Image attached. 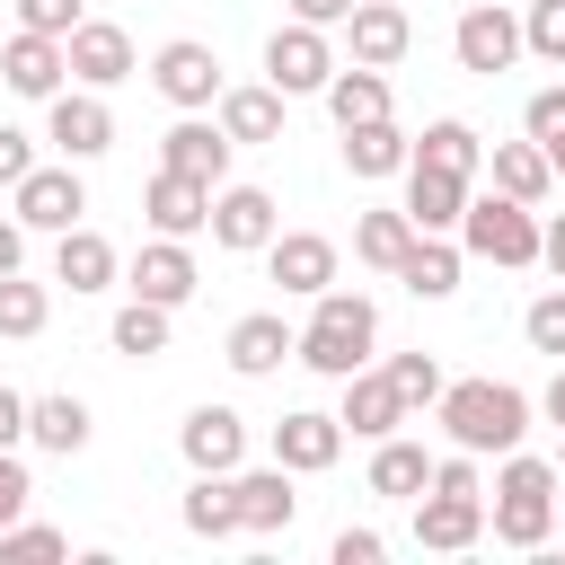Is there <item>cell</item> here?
Wrapping results in <instances>:
<instances>
[{"mask_svg":"<svg viewBox=\"0 0 565 565\" xmlns=\"http://www.w3.org/2000/svg\"><path fill=\"white\" fill-rule=\"evenodd\" d=\"M433 415H441V433H450L459 450L503 459V450H521V433H530V388H512V380H441Z\"/></svg>","mask_w":565,"mask_h":565,"instance_id":"cell-1","label":"cell"},{"mask_svg":"<svg viewBox=\"0 0 565 565\" xmlns=\"http://www.w3.org/2000/svg\"><path fill=\"white\" fill-rule=\"evenodd\" d=\"M556 459H530V450H503V468H494V503H486V530H494V547H521V556H539L547 539H556Z\"/></svg>","mask_w":565,"mask_h":565,"instance_id":"cell-2","label":"cell"},{"mask_svg":"<svg viewBox=\"0 0 565 565\" xmlns=\"http://www.w3.org/2000/svg\"><path fill=\"white\" fill-rule=\"evenodd\" d=\"M380 353V309L362 300V291H344V282H327L318 300H309V327H300V344H291V362H309L318 380H344V371H362Z\"/></svg>","mask_w":565,"mask_h":565,"instance_id":"cell-3","label":"cell"},{"mask_svg":"<svg viewBox=\"0 0 565 565\" xmlns=\"http://www.w3.org/2000/svg\"><path fill=\"white\" fill-rule=\"evenodd\" d=\"M468 256H486V265H503V274H521V265H539V203H512V194H468V212H459V230H450Z\"/></svg>","mask_w":565,"mask_h":565,"instance_id":"cell-4","label":"cell"},{"mask_svg":"<svg viewBox=\"0 0 565 565\" xmlns=\"http://www.w3.org/2000/svg\"><path fill=\"white\" fill-rule=\"evenodd\" d=\"M44 141L62 150V159H106L115 150V106H106V88H53L44 97Z\"/></svg>","mask_w":565,"mask_h":565,"instance_id":"cell-5","label":"cell"},{"mask_svg":"<svg viewBox=\"0 0 565 565\" xmlns=\"http://www.w3.org/2000/svg\"><path fill=\"white\" fill-rule=\"evenodd\" d=\"M335 79V44H327V26H274L265 35V88H282V97H318Z\"/></svg>","mask_w":565,"mask_h":565,"instance_id":"cell-6","label":"cell"},{"mask_svg":"<svg viewBox=\"0 0 565 565\" xmlns=\"http://www.w3.org/2000/svg\"><path fill=\"white\" fill-rule=\"evenodd\" d=\"M150 88H159L177 115H212V97H221L230 79H221V53H212V44L177 35V44H159V53H150Z\"/></svg>","mask_w":565,"mask_h":565,"instance_id":"cell-7","label":"cell"},{"mask_svg":"<svg viewBox=\"0 0 565 565\" xmlns=\"http://www.w3.org/2000/svg\"><path fill=\"white\" fill-rule=\"evenodd\" d=\"M9 212H18V230H53V238H62V230H71L79 212H88L79 159H62V168H44V159H35V168H26L18 185H9Z\"/></svg>","mask_w":565,"mask_h":565,"instance_id":"cell-8","label":"cell"},{"mask_svg":"<svg viewBox=\"0 0 565 565\" xmlns=\"http://www.w3.org/2000/svg\"><path fill=\"white\" fill-rule=\"evenodd\" d=\"M450 53H459V71L494 79V71H512V62H521V18H512L503 0H468V9H459V26H450Z\"/></svg>","mask_w":565,"mask_h":565,"instance_id":"cell-9","label":"cell"},{"mask_svg":"<svg viewBox=\"0 0 565 565\" xmlns=\"http://www.w3.org/2000/svg\"><path fill=\"white\" fill-rule=\"evenodd\" d=\"M212 247H230V256H265V238L282 230V212H274V194L265 185H212Z\"/></svg>","mask_w":565,"mask_h":565,"instance_id":"cell-10","label":"cell"},{"mask_svg":"<svg viewBox=\"0 0 565 565\" xmlns=\"http://www.w3.org/2000/svg\"><path fill=\"white\" fill-rule=\"evenodd\" d=\"M335 388H344V415H335V424H344L353 441H388V433H406V424H415V415H406V397H397V380H388L380 362L344 371Z\"/></svg>","mask_w":565,"mask_h":565,"instance_id":"cell-11","label":"cell"},{"mask_svg":"<svg viewBox=\"0 0 565 565\" xmlns=\"http://www.w3.org/2000/svg\"><path fill=\"white\" fill-rule=\"evenodd\" d=\"M230 494H238V539H282L300 521V494H291V468H230Z\"/></svg>","mask_w":565,"mask_h":565,"instance_id":"cell-12","label":"cell"},{"mask_svg":"<svg viewBox=\"0 0 565 565\" xmlns=\"http://www.w3.org/2000/svg\"><path fill=\"white\" fill-rule=\"evenodd\" d=\"M477 539H486V494H441V486L415 494V547L424 556H468Z\"/></svg>","mask_w":565,"mask_h":565,"instance_id":"cell-13","label":"cell"},{"mask_svg":"<svg viewBox=\"0 0 565 565\" xmlns=\"http://www.w3.org/2000/svg\"><path fill=\"white\" fill-rule=\"evenodd\" d=\"M62 62H71L79 88H115V79H132V35H124L115 18H79V26L62 35Z\"/></svg>","mask_w":565,"mask_h":565,"instance_id":"cell-14","label":"cell"},{"mask_svg":"<svg viewBox=\"0 0 565 565\" xmlns=\"http://www.w3.org/2000/svg\"><path fill=\"white\" fill-rule=\"evenodd\" d=\"M62 79H71V62H62V35H35V26H18V35L0 44V88H9V97L44 106Z\"/></svg>","mask_w":565,"mask_h":565,"instance_id":"cell-15","label":"cell"},{"mask_svg":"<svg viewBox=\"0 0 565 565\" xmlns=\"http://www.w3.org/2000/svg\"><path fill=\"white\" fill-rule=\"evenodd\" d=\"M265 274H274L291 300H318V291L335 282V238H318V230H274V238H265Z\"/></svg>","mask_w":565,"mask_h":565,"instance_id":"cell-16","label":"cell"},{"mask_svg":"<svg viewBox=\"0 0 565 565\" xmlns=\"http://www.w3.org/2000/svg\"><path fill=\"white\" fill-rule=\"evenodd\" d=\"M194 282H203V274H194V247H185V238H159V230H150V247H141L132 274H124V291H132V300H159V309H185Z\"/></svg>","mask_w":565,"mask_h":565,"instance_id":"cell-17","label":"cell"},{"mask_svg":"<svg viewBox=\"0 0 565 565\" xmlns=\"http://www.w3.org/2000/svg\"><path fill=\"white\" fill-rule=\"evenodd\" d=\"M177 450H185V468L230 477V468L247 459V415H238V406H194V415L177 424Z\"/></svg>","mask_w":565,"mask_h":565,"instance_id":"cell-18","label":"cell"},{"mask_svg":"<svg viewBox=\"0 0 565 565\" xmlns=\"http://www.w3.org/2000/svg\"><path fill=\"white\" fill-rule=\"evenodd\" d=\"M230 132L212 124V115H177L168 124V141H159V168H177V177H203V185H230Z\"/></svg>","mask_w":565,"mask_h":565,"instance_id":"cell-19","label":"cell"},{"mask_svg":"<svg viewBox=\"0 0 565 565\" xmlns=\"http://www.w3.org/2000/svg\"><path fill=\"white\" fill-rule=\"evenodd\" d=\"M468 194H477V177H450V168H424V159H406V221L415 230H433V238H450L459 230V212H468Z\"/></svg>","mask_w":565,"mask_h":565,"instance_id":"cell-20","label":"cell"},{"mask_svg":"<svg viewBox=\"0 0 565 565\" xmlns=\"http://www.w3.org/2000/svg\"><path fill=\"white\" fill-rule=\"evenodd\" d=\"M291 344H300V327H282V309H247V318L230 327L221 362H230L238 380H274V371L291 362Z\"/></svg>","mask_w":565,"mask_h":565,"instance_id":"cell-21","label":"cell"},{"mask_svg":"<svg viewBox=\"0 0 565 565\" xmlns=\"http://www.w3.org/2000/svg\"><path fill=\"white\" fill-rule=\"evenodd\" d=\"M274 459H282L291 477H327V468L344 459V424L318 415V406H291V415L274 424Z\"/></svg>","mask_w":565,"mask_h":565,"instance_id":"cell-22","label":"cell"},{"mask_svg":"<svg viewBox=\"0 0 565 565\" xmlns=\"http://www.w3.org/2000/svg\"><path fill=\"white\" fill-rule=\"evenodd\" d=\"M344 35H353V62L362 71H397L406 44H415V18H406V0H353Z\"/></svg>","mask_w":565,"mask_h":565,"instance_id":"cell-23","label":"cell"},{"mask_svg":"<svg viewBox=\"0 0 565 565\" xmlns=\"http://www.w3.org/2000/svg\"><path fill=\"white\" fill-rule=\"evenodd\" d=\"M141 221H150L159 238H194V230L212 221V185H203V177H177V168H159V177L141 185Z\"/></svg>","mask_w":565,"mask_h":565,"instance_id":"cell-24","label":"cell"},{"mask_svg":"<svg viewBox=\"0 0 565 565\" xmlns=\"http://www.w3.org/2000/svg\"><path fill=\"white\" fill-rule=\"evenodd\" d=\"M88 433H97L88 397H71V388H53V397H26V441H35V450H53V459H79V450H88Z\"/></svg>","mask_w":565,"mask_h":565,"instance_id":"cell-25","label":"cell"},{"mask_svg":"<svg viewBox=\"0 0 565 565\" xmlns=\"http://www.w3.org/2000/svg\"><path fill=\"white\" fill-rule=\"evenodd\" d=\"M115 247L88 230V221H71L62 238H53V282H71V291H115Z\"/></svg>","mask_w":565,"mask_h":565,"instance_id":"cell-26","label":"cell"},{"mask_svg":"<svg viewBox=\"0 0 565 565\" xmlns=\"http://www.w3.org/2000/svg\"><path fill=\"white\" fill-rule=\"evenodd\" d=\"M459 265H468V247H459V238L415 230V247L397 256V282H406L415 300H450V291H459Z\"/></svg>","mask_w":565,"mask_h":565,"instance_id":"cell-27","label":"cell"},{"mask_svg":"<svg viewBox=\"0 0 565 565\" xmlns=\"http://www.w3.org/2000/svg\"><path fill=\"white\" fill-rule=\"evenodd\" d=\"M282 88H221L212 97V124L230 132V141H282Z\"/></svg>","mask_w":565,"mask_h":565,"instance_id":"cell-28","label":"cell"},{"mask_svg":"<svg viewBox=\"0 0 565 565\" xmlns=\"http://www.w3.org/2000/svg\"><path fill=\"white\" fill-rule=\"evenodd\" d=\"M486 177H494V194H512V203H547V185H556V168H547L539 141H486Z\"/></svg>","mask_w":565,"mask_h":565,"instance_id":"cell-29","label":"cell"},{"mask_svg":"<svg viewBox=\"0 0 565 565\" xmlns=\"http://www.w3.org/2000/svg\"><path fill=\"white\" fill-rule=\"evenodd\" d=\"M406 159H415V141H406L388 115L344 124V168H353V177H406Z\"/></svg>","mask_w":565,"mask_h":565,"instance_id":"cell-30","label":"cell"},{"mask_svg":"<svg viewBox=\"0 0 565 565\" xmlns=\"http://www.w3.org/2000/svg\"><path fill=\"white\" fill-rule=\"evenodd\" d=\"M424 486H433V459H424V441H406V433L371 441V494H388V503H415Z\"/></svg>","mask_w":565,"mask_h":565,"instance_id":"cell-31","label":"cell"},{"mask_svg":"<svg viewBox=\"0 0 565 565\" xmlns=\"http://www.w3.org/2000/svg\"><path fill=\"white\" fill-rule=\"evenodd\" d=\"M415 159H424V168H450V177H486V141H477L468 115H433L424 141H415Z\"/></svg>","mask_w":565,"mask_h":565,"instance_id":"cell-32","label":"cell"},{"mask_svg":"<svg viewBox=\"0 0 565 565\" xmlns=\"http://www.w3.org/2000/svg\"><path fill=\"white\" fill-rule=\"evenodd\" d=\"M318 97H327L335 132H344V124H371V115H388V71H362V62L344 71V62H335V79H327Z\"/></svg>","mask_w":565,"mask_h":565,"instance_id":"cell-33","label":"cell"},{"mask_svg":"<svg viewBox=\"0 0 565 565\" xmlns=\"http://www.w3.org/2000/svg\"><path fill=\"white\" fill-rule=\"evenodd\" d=\"M177 521L194 530V539H238V494H230V477H203L194 468V486H185V503H177Z\"/></svg>","mask_w":565,"mask_h":565,"instance_id":"cell-34","label":"cell"},{"mask_svg":"<svg viewBox=\"0 0 565 565\" xmlns=\"http://www.w3.org/2000/svg\"><path fill=\"white\" fill-rule=\"evenodd\" d=\"M168 318H177V309H159V300H124L115 327H106V344H115L124 362H159V353H168Z\"/></svg>","mask_w":565,"mask_h":565,"instance_id":"cell-35","label":"cell"},{"mask_svg":"<svg viewBox=\"0 0 565 565\" xmlns=\"http://www.w3.org/2000/svg\"><path fill=\"white\" fill-rule=\"evenodd\" d=\"M406 247H415V221H406L397 203H388V212H362V221H353V256H362L371 274H397V256H406Z\"/></svg>","mask_w":565,"mask_h":565,"instance_id":"cell-36","label":"cell"},{"mask_svg":"<svg viewBox=\"0 0 565 565\" xmlns=\"http://www.w3.org/2000/svg\"><path fill=\"white\" fill-rule=\"evenodd\" d=\"M44 318H53V291L26 282V274H0V335L26 344V335H44Z\"/></svg>","mask_w":565,"mask_h":565,"instance_id":"cell-37","label":"cell"},{"mask_svg":"<svg viewBox=\"0 0 565 565\" xmlns=\"http://www.w3.org/2000/svg\"><path fill=\"white\" fill-rule=\"evenodd\" d=\"M380 371L397 380V397H406V415H424V406L441 397V362H433V353H388Z\"/></svg>","mask_w":565,"mask_h":565,"instance_id":"cell-38","label":"cell"},{"mask_svg":"<svg viewBox=\"0 0 565 565\" xmlns=\"http://www.w3.org/2000/svg\"><path fill=\"white\" fill-rule=\"evenodd\" d=\"M521 335H530V353H556V362H565V282L521 309Z\"/></svg>","mask_w":565,"mask_h":565,"instance_id":"cell-39","label":"cell"},{"mask_svg":"<svg viewBox=\"0 0 565 565\" xmlns=\"http://www.w3.org/2000/svg\"><path fill=\"white\" fill-rule=\"evenodd\" d=\"M521 53L565 62V0H530V9H521Z\"/></svg>","mask_w":565,"mask_h":565,"instance_id":"cell-40","label":"cell"},{"mask_svg":"<svg viewBox=\"0 0 565 565\" xmlns=\"http://www.w3.org/2000/svg\"><path fill=\"white\" fill-rule=\"evenodd\" d=\"M62 547H71V539H62L53 521H26V512L0 530V565H9V556H62Z\"/></svg>","mask_w":565,"mask_h":565,"instance_id":"cell-41","label":"cell"},{"mask_svg":"<svg viewBox=\"0 0 565 565\" xmlns=\"http://www.w3.org/2000/svg\"><path fill=\"white\" fill-rule=\"evenodd\" d=\"M521 132H530V141H556V132H565V88H539V97L521 106Z\"/></svg>","mask_w":565,"mask_h":565,"instance_id":"cell-42","label":"cell"},{"mask_svg":"<svg viewBox=\"0 0 565 565\" xmlns=\"http://www.w3.org/2000/svg\"><path fill=\"white\" fill-rule=\"evenodd\" d=\"M18 26H35V35H71V26H79V0H18Z\"/></svg>","mask_w":565,"mask_h":565,"instance_id":"cell-43","label":"cell"},{"mask_svg":"<svg viewBox=\"0 0 565 565\" xmlns=\"http://www.w3.org/2000/svg\"><path fill=\"white\" fill-rule=\"evenodd\" d=\"M26 494H35V477H26V459L18 450H0V530L26 512Z\"/></svg>","mask_w":565,"mask_h":565,"instance_id":"cell-44","label":"cell"},{"mask_svg":"<svg viewBox=\"0 0 565 565\" xmlns=\"http://www.w3.org/2000/svg\"><path fill=\"white\" fill-rule=\"evenodd\" d=\"M327 556H335V565H380V556H388V539H380V530H335V547H327Z\"/></svg>","mask_w":565,"mask_h":565,"instance_id":"cell-45","label":"cell"},{"mask_svg":"<svg viewBox=\"0 0 565 565\" xmlns=\"http://www.w3.org/2000/svg\"><path fill=\"white\" fill-rule=\"evenodd\" d=\"M26 168H35V141H26L18 124H0V185H18Z\"/></svg>","mask_w":565,"mask_h":565,"instance_id":"cell-46","label":"cell"},{"mask_svg":"<svg viewBox=\"0 0 565 565\" xmlns=\"http://www.w3.org/2000/svg\"><path fill=\"white\" fill-rule=\"evenodd\" d=\"M18 441H26V397L0 388V450H18Z\"/></svg>","mask_w":565,"mask_h":565,"instance_id":"cell-47","label":"cell"},{"mask_svg":"<svg viewBox=\"0 0 565 565\" xmlns=\"http://www.w3.org/2000/svg\"><path fill=\"white\" fill-rule=\"evenodd\" d=\"M291 18H300V26H344L353 0H291Z\"/></svg>","mask_w":565,"mask_h":565,"instance_id":"cell-48","label":"cell"},{"mask_svg":"<svg viewBox=\"0 0 565 565\" xmlns=\"http://www.w3.org/2000/svg\"><path fill=\"white\" fill-rule=\"evenodd\" d=\"M539 265L565 282V212H556V221H539Z\"/></svg>","mask_w":565,"mask_h":565,"instance_id":"cell-49","label":"cell"},{"mask_svg":"<svg viewBox=\"0 0 565 565\" xmlns=\"http://www.w3.org/2000/svg\"><path fill=\"white\" fill-rule=\"evenodd\" d=\"M26 265V230H18V212H0V274H18Z\"/></svg>","mask_w":565,"mask_h":565,"instance_id":"cell-50","label":"cell"},{"mask_svg":"<svg viewBox=\"0 0 565 565\" xmlns=\"http://www.w3.org/2000/svg\"><path fill=\"white\" fill-rule=\"evenodd\" d=\"M539 415H547V424H556V433H565V362H556V380H547V388H539Z\"/></svg>","mask_w":565,"mask_h":565,"instance_id":"cell-51","label":"cell"},{"mask_svg":"<svg viewBox=\"0 0 565 565\" xmlns=\"http://www.w3.org/2000/svg\"><path fill=\"white\" fill-rule=\"evenodd\" d=\"M539 150H547V168H556V177H565V132H556V141H539Z\"/></svg>","mask_w":565,"mask_h":565,"instance_id":"cell-52","label":"cell"},{"mask_svg":"<svg viewBox=\"0 0 565 565\" xmlns=\"http://www.w3.org/2000/svg\"><path fill=\"white\" fill-rule=\"evenodd\" d=\"M556 477H565V441H556Z\"/></svg>","mask_w":565,"mask_h":565,"instance_id":"cell-53","label":"cell"}]
</instances>
